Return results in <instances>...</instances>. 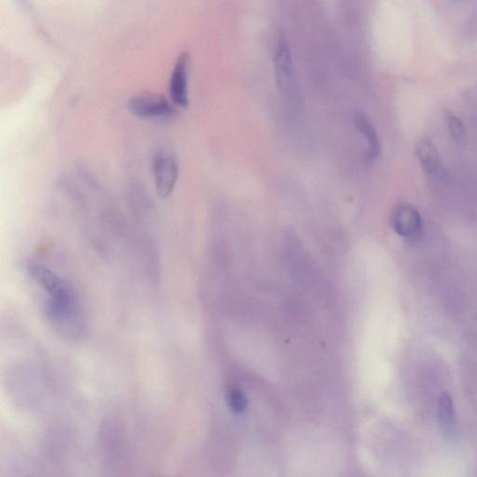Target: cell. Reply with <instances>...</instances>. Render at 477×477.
<instances>
[{
    "mask_svg": "<svg viewBox=\"0 0 477 477\" xmlns=\"http://www.w3.org/2000/svg\"><path fill=\"white\" fill-rule=\"evenodd\" d=\"M446 120L452 139L459 146H463L466 140V131L462 120L456 114L451 113V112L446 114Z\"/></svg>",
    "mask_w": 477,
    "mask_h": 477,
    "instance_id": "obj_10",
    "label": "cell"
},
{
    "mask_svg": "<svg viewBox=\"0 0 477 477\" xmlns=\"http://www.w3.org/2000/svg\"><path fill=\"white\" fill-rule=\"evenodd\" d=\"M155 186L161 198L171 195L178 178V163L171 152L161 150L153 161Z\"/></svg>",
    "mask_w": 477,
    "mask_h": 477,
    "instance_id": "obj_4",
    "label": "cell"
},
{
    "mask_svg": "<svg viewBox=\"0 0 477 477\" xmlns=\"http://www.w3.org/2000/svg\"><path fill=\"white\" fill-rule=\"evenodd\" d=\"M30 277L47 295L44 314L47 322L68 341H81L88 335L86 316L73 285L43 266L30 265Z\"/></svg>",
    "mask_w": 477,
    "mask_h": 477,
    "instance_id": "obj_1",
    "label": "cell"
},
{
    "mask_svg": "<svg viewBox=\"0 0 477 477\" xmlns=\"http://www.w3.org/2000/svg\"><path fill=\"white\" fill-rule=\"evenodd\" d=\"M227 405L234 413L241 414L245 412L248 408V398L242 391L238 388L230 387L226 393Z\"/></svg>",
    "mask_w": 477,
    "mask_h": 477,
    "instance_id": "obj_11",
    "label": "cell"
},
{
    "mask_svg": "<svg viewBox=\"0 0 477 477\" xmlns=\"http://www.w3.org/2000/svg\"><path fill=\"white\" fill-rule=\"evenodd\" d=\"M353 122L359 133L364 136L366 141V158L370 161H374L380 156V141L378 138L377 131L369 118L363 113H356L353 118Z\"/></svg>",
    "mask_w": 477,
    "mask_h": 477,
    "instance_id": "obj_8",
    "label": "cell"
},
{
    "mask_svg": "<svg viewBox=\"0 0 477 477\" xmlns=\"http://www.w3.org/2000/svg\"><path fill=\"white\" fill-rule=\"evenodd\" d=\"M391 226L397 234L405 238L418 235L422 227L419 211L408 204L398 205L391 215Z\"/></svg>",
    "mask_w": 477,
    "mask_h": 477,
    "instance_id": "obj_6",
    "label": "cell"
},
{
    "mask_svg": "<svg viewBox=\"0 0 477 477\" xmlns=\"http://www.w3.org/2000/svg\"><path fill=\"white\" fill-rule=\"evenodd\" d=\"M437 421L442 431L446 435L453 434L456 431V411L453 399L448 391L441 394L438 400Z\"/></svg>",
    "mask_w": 477,
    "mask_h": 477,
    "instance_id": "obj_9",
    "label": "cell"
},
{
    "mask_svg": "<svg viewBox=\"0 0 477 477\" xmlns=\"http://www.w3.org/2000/svg\"><path fill=\"white\" fill-rule=\"evenodd\" d=\"M131 113L149 119H169L177 114L175 106L161 95L152 92L139 93L128 103Z\"/></svg>",
    "mask_w": 477,
    "mask_h": 477,
    "instance_id": "obj_3",
    "label": "cell"
},
{
    "mask_svg": "<svg viewBox=\"0 0 477 477\" xmlns=\"http://www.w3.org/2000/svg\"><path fill=\"white\" fill-rule=\"evenodd\" d=\"M191 56L183 51L178 56L170 79V97L177 106L186 108L188 105V72Z\"/></svg>",
    "mask_w": 477,
    "mask_h": 477,
    "instance_id": "obj_5",
    "label": "cell"
},
{
    "mask_svg": "<svg viewBox=\"0 0 477 477\" xmlns=\"http://www.w3.org/2000/svg\"><path fill=\"white\" fill-rule=\"evenodd\" d=\"M415 152L419 163L428 175L437 179H444L446 177V167L431 140L428 138L419 140L417 143Z\"/></svg>",
    "mask_w": 477,
    "mask_h": 477,
    "instance_id": "obj_7",
    "label": "cell"
},
{
    "mask_svg": "<svg viewBox=\"0 0 477 477\" xmlns=\"http://www.w3.org/2000/svg\"><path fill=\"white\" fill-rule=\"evenodd\" d=\"M274 70L277 84L282 98L294 106L298 100V83L296 79L291 49L286 38H280L274 56Z\"/></svg>",
    "mask_w": 477,
    "mask_h": 477,
    "instance_id": "obj_2",
    "label": "cell"
}]
</instances>
